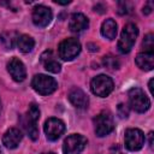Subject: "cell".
<instances>
[{
    "label": "cell",
    "instance_id": "484cf974",
    "mask_svg": "<svg viewBox=\"0 0 154 154\" xmlns=\"http://www.w3.org/2000/svg\"><path fill=\"white\" fill-rule=\"evenodd\" d=\"M152 10H153V2H152V1H148V2L143 6V13H144V14H149V13L152 12Z\"/></svg>",
    "mask_w": 154,
    "mask_h": 154
},
{
    "label": "cell",
    "instance_id": "8992f818",
    "mask_svg": "<svg viewBox=\"0 0 154 154\" xmlns=\"http://www.w3.org/2000/svg\"><path fill=\"white\" fill-rule=\"evenodd\" d=\"M94 126H95V134L99 137L107 136L109 132H112L114 124H113V117L108 111L100 112L94 118Z\"/></svg>",
    "mask_w": 154,
    "mask_h": 154
},
{
    "label": "cell",
    "instance_id": "f546056e",
    "mask_svg": "<svg viewBox=\"0 0 154 154\" xmlns=\"http://www.w3.org/2000/svg\"><path fill=\"white\" fill-rule=\"evenodd\" d=\"M0 112H1V101H0Z\"/></svg>",
    "mask_w": 154,
    "mask_h": 154
},
{
    "label": "cell",
    "instance_id": "3957f363",
    "mask_svg": "<svg viewBox=\"0 0 154 154\" xmlns=\"http://www.w3.org/2000/svg\"><path fill=\"white\" fill-rule=\"evenodd\" d=\"M31 87L36 93L41 95H49L53 91H55V89L58 88V83L53 77L40 73L34 76L31 81Z\"/></svg>",
    "mask_w": 154,
    "mask_h": 154
},
{
    "label": "cell",
    "instance_id": "4dcf8cb0",
    "mask_svg": "<svg viewBox=\"0 0 154 154\" xmlns=\"http://www.w3.org/2000/svg\"><path fill=\"white\" fill-rule=\"evenodd\" d=\"M0 154H2V152H1V149H0Z\"/></svg>",
    "mask_w": 154,
    "mask_h": 154
},
{
    "label": "cell",
    "instance_id": "f1b7e54d",
    "mask_svg": "<svg viewBox=\"0 0 154 154\" xmlns=\"http://www.w3.org/2000/svg\"><path fill=\"white\" fill-rule=\"evenodd\" d=\"M42 154H54L53 152H48V153H42Z\"/></svg>",
    "mask_w": 154,
    "mask_h": 154
},
{
    "label": "cell",
    "instance_id": "8fae6325",
    "mask_svg": "<svg viewBox=\"0 0 154 154\" xmlns=\"http://www.w3.org/2000/svg\"><path fill=\"white\" fill-rule=\"evenodd\" d=\"M7 71L16 82H23L26 77L25 66L18 58H12L7 63Z\"/></svg>",
    "mask_w": 154,
    "mask_h": 154
},
{
    "label": "cell",
    "instance_id": "7a4b0ae2",
    "mask_svg": "<svg viewBox=\"0 0 154 154\" xmlns=\"http://www.w3.org/2000/svg\"><path fill=\"white\" fill-rule=\"evenodd\" d=\"M128 96H129L130 106L134 111L138 113H144L149 109L150 101L141 88H131L128 93Z\"/></svg>",
    "mask_w": 154,
    "mask_h": 154
},
{
    "label": "cell",
    "instance_id": "d4e9b609",
    "mask_svg": "<svg viewBox=\"0 0 154 154\" xmlns=\"http://www.w3.org/2000/svg\"><path fill=\"white\" fill-rule=\"evenodd\" d=\"M130 11L128 10V4L126 2H119V10H118V13L119 14H126L129 13Z\"/></svg>",
    "mask_w": 154,
    "mask_h": 154
},
{
    "label": "cell",
    "instance_id": "5bb4252c",
    "mask_svg": "<svg viewBox=\"0 0 154 154\" xmlns=\"http://www.w3.org/2000/svg\"><path fill=\"white\" fill-rule=\"evenodd\" d=\"M88 25H89V20L83 13H73L70 17L69 29L72 32H81V31L85 30L88 28Z\"/></svg>",
    "mask_w": 154,
    "mask_h": 154
},
{
    "label": "cell",
    "instance_id": "603a6c76",
    "mask_svg": "<svg viewBox=\"0 0 154 154\" xmlns=\"http://www.w3.org/2000/svg\"><path fill=\"white\" fill-rule=\"evenodd\" d=\"M142 46L144 47V52H150L153 53V47H154V36L152 34H148L146 35L143 42H142Z\"/></svg>",
    "mask_w": 154,
    "mask_h": 154
},
{
    "label": "cell",
    "instance_id": "5b68a950",
    "mask_svg": "<svg viewBox=\"0 0 154 154\" xmlns=\"http://www.w3.org/2000/svg\"><path fill=\"white\" fill-rule=\"evenodd\" d=\"M79 52H81V43L77 38L73 37L65 38L64 41L60 42L58 47V54L65 61L75 59L79 54Z\"/></svg>",
    "mask_w": 154,
    "mask_h": 154
},
{
    "label": "cell",
    "instance_id": "4fadbf2b",
    "mask_svg": "<svg viewBox=\"0 0 154 154\" xmlns=\"http://www.w3.org/2000/svg\"><path fill=\"white\" fill-rule=\"evenodd\" d=\"M69 101L76 108H87L89 103V99L87 94L79 88H72L69 93Z\"/></svg>",
    "mask_w": 154,
    "mask_h": 154
},
{
    "label": "cell",
    "instance_id": "ffe728a7",
    "mask_svg": "<svg viewBox=\"0 0 154 154\" xmlns=\"http://www.w3.org/2000/svg\"><path fill=\"white\" fill-rule=\"evenodd\" d=\"M17 38H18V36H17L16 32H8V31H6V32H2L0 35V41L4 45V47L7 48V49L13 48L14 43L17 42Z\"/></svg>",
    "mask_w": 154,
    "mask_h": 154
},
{
    "label": "cell",
    "instance_id": "83f0119b",
    "mask_svg": "<svg viewBox=\"0 0 154 154\" xmlns=\"http://www.w3.org/2000/svg\"><path fill=\"white\" fill-rule=\"evenodd\" d=\"M152 84H153V79H150V81H149V85H148V87H149L150 93H153V87H152Z\"/></svg>",
    "mask_w": 154,
    "mask_h": 154
},
{
    "label": "cell",
    "instance_id": "cb8c5ba5",
    "mask_svg": "<svg viewBox=\"0 0 154 154\" xmlns=\"http://www.w3.org/2000/svg\"><path fill=\"white\" fill-rule=\"evenodd\" d=\"M118 114L120 118H128L129 116V107L125 103H119L118 105Z\"/></svg>",
    "mask_w": 154,
    "mask_h": 154
},
{
    "label": "cell",
    "instance_id": "7c38bea8",
    "mask_svg": "<svg viewBox=\"0 0 154 154\" xmlns=\"http://www.w3.org/2000/svg\"><path fill=\"white\" fill-rule=\"evenodd\" d=\"M23 138V134L19 129L17 128H11L8 129L4 136H2V144L7 148V149H14L18 147L19 142Z\"/></svg>",
    "mask_w": 154,
    "mask_h": 154
},
{
    "label": "cell",
    "instance_id": "ba28073f",
    "mask_svg": "<svg viewBox=\"0 0 154 154\" xmlns=\"http://www.w3.org/2000/svg\"><path fill=\"white\" fill-rule=\"evenodd\" d=\"M125 147L131 152L140 150L144 144V134L140 129H128L124 136Z\"/></svg>",
    "mask_w": 154,
    "mask_h": 154
},
{
    "label": "cell",
    "instance_id": "2e32d148",
    "mask_svg": "<svg viewBox=\"0 0 154 154\" xmlns=\"http://www.w3.org/2000/svg\"><path fill=\"white\" fill-rule=\"evenodd\" d=\"M41 63L43 64V67H45L47 71H49V72H52V73H58V72H60L61 66H60V64L54 59L52 51H46V52L41 55Z\"/></svg>",
    "mask_w": 154,
    "mask_h": 154
},
{
    "label": "cell",
    "instance_id": "277c9868",
    "mask_svg": "<svg viewBox=\"0 0 154 154\" xmlns=\"http://www.w3.org/2000/svg\"><path fill=\"white\" fill-rule=\"evenodd\" d=\"M90 89L93 94H95L96 96L106 97L113 90V81L111 77L106 75H99L91 79Z\"/></svg>",
    "mask_w": 154,
    "mask_h": 154
},
{
    "label": "cell",
    "instance_id": "ac0fdd59",
    "mask_svg": "<svg viewBox=\"0 0 154 154\" xmlns=\"http://www.w3.org/2000/svg\"><path fill=\"white\" fill-rule=\"evenodd\" d=\"M101 35L108 40H114L117 36V23L114 19L108 18L101 25Z\"/></svg>",
    "mask_w": 154,
    "mask_h": 154
},
{
    "label": "cell",
    "instance_id": "e0dca14e",
    "mask_svg": "<svg viewBox=\"0 0 154 154\" xmlns=\"http://www.w3.org/2000/svg\"><path fill=\"white\" fill-rule=\"evenodd\" d=\"M20 123H22V126L23 129L25 130L26 135L32 140V141H36L38 138V130H37V122L32 120L31 118H29L26 114L20 118Z\"/></svg>",
    "mask_w": 154,
    "mask_h": 154
},
{
    "label": "cell",
    "instance_id": "7402d4cb",
    "mask_svg": "<svg viewBox=\"0 0 154 154\" xmlns=\"http://www.w3.org/2000/svg\"><path fill=\"white\" fill-rule=\"evenodd\" d=\"M26 116L29 118H31L32 120L37 122L38 118H40V108H38V106L36 103H34V102L30 103L29 105V108H28V112H26Z\"/></svg>",
    "mask_w": 154,
    "mask_h": 154
},
{
    "label": "cell",
    "instance_id": "44dd1931",
    "mask_svg": "<svg viewBox=\"0 0 154 154\" xmlns=\"http://www.w3.org/2000/svg\"><path fill=\"white\" fill-rule=\"evenodd\" d=\"M102 63H103L105 67H107L109 70H117L120 66L119 60L113 55H105L103 59H102Z\"/></svg>",
    "mask_w": 154,
    "mask_h": 154
},
{
    "label": "cell",
    "instance_id": "d6986e66",
    "mask_svg": "<svg viewBox=\"0 0 154 154\" xmlns=\"http://www.w3.org/2000/svg\"><path fill=\"white\" fill-rule=\"evenodd\" d=\"M17 46H18V48H19L20 52L29 53V52L32 51V48L35 46V41H34V38L31 36L24 34V35L18 36V38H17Z\"/></svg>",
    "mask_w": 154,
    "mask_h": 154
},
{
    "label": "cell",
    "instance_id": "9c48e42d",
    "mask_svg": "<svg viewBox=\"0 0 154 154\" xmlns=\"http://www.w3.org/2000/svg\"><path fill=\"white\" fill-rule=\"evenodd\" d=\"M45 134L47 140L49 141H57L65 131V124L63 120L58 118H49L46 120L43 126Z\"/></svg>",
    "mask_w": 154,
    "mask_h": 154
},
{
    "label": "cell",
    "instance_id": "4316f807",
    "mask_svg": "<svg viewBox=\"0 0 154 154\" xmlns=\"http://www.w3.org/2000/svg\"><path fill=\"white\" fill-rule=\"evenodd\" d=\"M149 147L153 148V132H149Z\"/></svg>",
    "mask_w": 154,
    "mask_h": 154
},
{
    "label": "cell",
    "instance_id": "6da1fadb",
    "mask_svg": "<svg viewBox=\"0 0 154 154\" xmlns=\"http://www.w3.org/2000/svg\"><path fill=\"white\" fill-rule=\"evenodd\" d=\"M138 35V29L134 23H129L126 24L120 34V38L118 41V51L122 54H126L131 51V48L134 47L136 38Z\"/></svg>",
    "mask_w": 154,
    "mask_h": 154
},
{
    "label": "cell",
    "instance_id": "30bf717a",
    "mask_svg": "<svg viewBox=\"0 0 154 154\" xmlns=\"http://www.w3.org/2000/svg\"><path fill=\"white\" fill-rule=\"evenodd\" d=\"M52 18H53V13L51 8L47 6L38 5L32 11V22L36 26H40V28L47 26L52 22Z\"/></svg>",
    "mask_w": 154,
    "mask_h": 154
},
{
    "label": "cell",
    "instance_id": "52a82bcc",
    "mask_svg": "<svg viewBox=\"0 0 154 154\" xmlns=\"http://www.w3.org/2000/svg\"><path fill=\"white\" fill-rule=\"evenodd\" d=\"M87 138L83 135L73 134L70 135L63 144V153L64 154H81L84 147L87 146Z\"/></svg>",
    "mask_w": 154,
    "mask_h": 154
},
{
    "label": "cell",
    "instance_id": "9a60e30c",
    "mask_svg": "<svg viewBox=\"0 0 154 154\" xmlns=\"http://www.w3.org/2000/svg\"><path fill=\"white\" fill-rule=\"evenodd\" d=\"M136 65L144 71H150L154 67V54L150 52H142L136 55Z\"/></svg>",
    "mask_w": 154,
    "mask_h": 154
}]
</instances>
